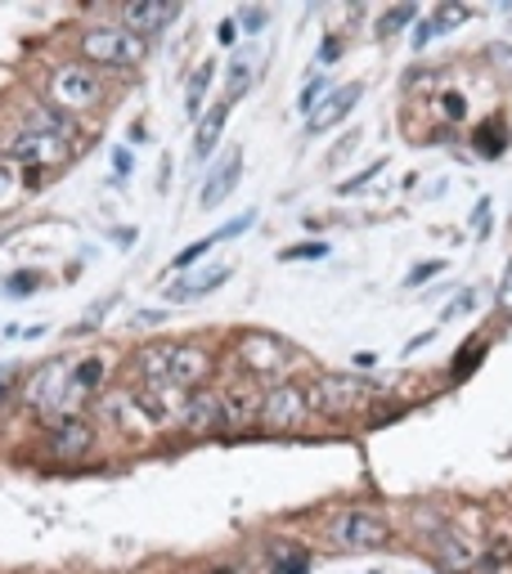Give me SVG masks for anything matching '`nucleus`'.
<instances>
[{"label": "nucleus", "instance_id": "obj_1", "mask_svg": "<svg viewBox=\"0 0 512 574\" xmlns=\"http://www.w3.org/2000/svg\"><path fill=\"white\" fill-rule=\"evenodd\" d=\"M149 55V41L145 36H135L126 32L122 23L113 27H90L81 36V59L86 64H100V68H135V64H145Z\"/></svg>", "mask_w": 512, "mask_h": 574}, {"label": "nucleus", "instance_id": "obj_2", "mask_svg": "<svg viewBox=\"0 0 512 574\" xmlns=\"http://www.w3.org/2000/svg\"><path fill=\"white\" fill-rule=\"evenodd\" d=\"M100 100H104L100 72H90L86 64H64V68H55V77H50V104H55L59 113L77 117V113H90Z\"/></svg>", "mask_w": 512, "mask_h": 574}, {"label": "nucleus", "instance_id": "obj_3", "mask_svg": "<svg viewBox=\"0 0 512 574\" xmlns=\"http://www.w3.org/2000/svg\"><path fill=\"white\" fill-rule=\"evenodd\" d=\"M329 539L338 548H355V552H374V548H387L391 543V525L378 516V512H364V507H346L329 520Z\"/></svg>", "mask_w": 512, "mask_h": 574}, {"label": "nucleus", "instance_id": "obj_4", "mask_svg": "<svg viewBox=\"0 0 512 574\" xmlns=\"http://www.w3.org/2000/svg\"><path fill=\"white\" fill-rule=\"evenodd\" d=\"M378 391L368 387L364 377H342V372H329V377H319L315 387L306 391V400L323 413H333V417H346V413H360L368 400H374Z\"/></svg>", "mask_w": 512, "mask_h": 574}, {"label": "nucleus", "instance_id": "obj_5", "mask_svg": "<svg viewBox=\"0 0 512 574\" xmlns=\"http://www.w3.org/2000/svg\"><path fill=\"white\" fill-rule=\"evenodd\" d=\"M239 364L252 377H284L297 364V351L274 332H252V337L239 342Z\"/></svg>", "mask_w": 512, "mask_h": 574}, {"label": "nucleus", "instance_id": "obj_6", "mask_svg": "<svg viewBox=\"0 0 512 574\" xmlns=\"http://www.w3.org/2000/svg\"><path fill=\"white\" fill-rule=\"evenodd\" d=\"M0 149H5V162H14V167H59V162L72 153V144L23 126L14 139L0 144Z\"/></svg>", "mask_w": 512, "mask_h": 574}, {"label": "nucleus", "instance_id": "obj_7", "mask_svg": "<svg viewBox=\"0 0 512 574\" xmlns=\"http://www.w3.org/2000/svg\"><path fill=\"white\" fill-rule=\"evenodd\" d=\"M306 417H310L306 391H297V387H274V391L265 395V409H261V422H265V426L293 431V426H301Z\"/></svg>", "mask_w": 512, "mask_h": 574}, {"label": "nucleus", "instance_id": "obj_8", "mask_svg": "<svg viewBox=\"0 0 512 574\" xmlns=\"http://www.w3.org/2000/svg\"><path fill=\"white\" fill-rule=\"evenodd\" d=\"M212 377V355L198 351V346H171V359H167V381L180 391H198L203 381Z\"/></svg>", "mask_w": 512, "mask_h": 574}, {"label": "nucleus", "instance_id": "obj_9", "mask_svg": "<svg viewBox=\"0 0 512 574\" xmlns=\"http://www.w3.org/2000/svg\"><path fill=\"white\" fill-rule=\"evenodd\" d=\"M360 94H364V85H360V81H346V85H338V90L329 94V100L310 108V117H306V130H310V135H323L329 126L346 122V117H351V108L360 104Z\"/></svg>", "mask_w": 512, "mask_h": 574}, {"label": "nucleus", "instance_id": "obj_10", "mask_svg": "<svg viewBox=\"0 0 512 574\" xmlns=\"http://www.w3.org/2000/svg\"><path fill=\"white\" fill-rule=\"evenodd\" d=\"M175 14H180V10H175V5H167V0H130V5L122 10V27L149 41V36H158V32H162Z\"/></svg>", "mask_w": 512, "mask_h": 574}, {"label": "nucleus", "instance_id": "obj_11", "mask_svg": "<svg viewBox=\"0 0 512 574\" xmlns=\"http://www.w3.org/2000/svg\"><path fill=\"white\" fill-rule=\"evenodd\" d=\"M265 409V395L257 387H225L220 391V413H225V426H252Z\"/></svg>", "mask_w": 512, "mask_h": 574}, {"label": "nucleus", "instance_id": "obj_12", "mask_svg": "<svg viewBox=\"0 0 512 574\" xmlns=\"http://www.w3.org/2000/svg\"><path fill=\"white\" fill-rule=\"evenodd\" d=\"M239 175H243V153L235 149V153L225 158V167H216V171L207 175V184H203V207L216 211V207L239 188Z\"/></svg>", "mask_w": 512, "mask_h": 574}, {"label": "nucleus", "instance_id": "obj_13", "mask_svg": "<svg viewBox=\"0 0 512 574\" xmlns=\"http://www.w3.org/2000/svg\"><path fill=\"white\" fill-rule=\"evenodd\" d=\"M90 445H95V431H90V422H81V417H64L50 431V449L59 458H81V454H90Z\"/></svg>", "mask_w": 512, "mask_h": 574}, {"label": "nucleus", "instance_id": "obj_14", "mask_svg": "<svg viewBox=\"0 0 512 574\" xmlns=\"http://www.w3.org/2000/svg\"><path fill=\"white\" fill-rule=\"evenodd\" d=\"M180 426H184V431H220V426H225L220 395H203V391H194V395H190V404H184Z\"/></svg>", "mask_w": 512, "mask_h": 574}, {"label": "nucleus", "instance_id": "obj_15", "mask_svg": "<svg viewBox=\"0 0 512 574\" xmlns=\"http://www.w3.org/2000/svg\"><path fill=\"white\" fill-rule=\"evenodd\" d=\"M225 122H229V100H220L207 117H198V130H194V158H212V153H216Z\"/></svg>", "mask_w": 512, "mask_h": 574}, {"label": "nucleus", "instance_id": "obj_16", "mask_svg": "<svg viewBox=\"0 0 512 574\" xmlns=\"http://www.w3.org/2000/svg\"><path fill=\"white\" fill-rule=\"evenodd\" d=\"M229 278V269L220 265V269H212V274H203V278H184V283H175V287H167V301H198V297H207L212 287H220Z\"/></svg>", "mask_w": 512, "mask_h": 574}, {"label": "nucleus", "instance_id": "obj_17", "mask_svg": "<svg viewBox=\"0 0 512 574\" xmlns=\"http://www.w3.org/2000/svg\"><path fill=\"white\" fill-rule=\"evenodd\" d=\"M27 130H41V135H55V139H72V117L59 113V108H32L27 113Z\"/></svg>", "mask_w": 512, "mask_h": 574}, {"label": "nucleus", "instance_id": "obj_18", "mask_svg": "<svg viewBox=\"0 0 512 574\" xmlns=\"http://www.w3.org/2000/svg\"><path fill=\"white\" fill-rule=\"evenodd\" d=\"M100 377H104V359H100V355H95V359H86V364H77V368H72V387H77V395L95 391V387H100Z\"/></svg>", "mask_w": 512, "mask_h": 574}, {"label": "nucleus", "instance_id": "obj_19", "mask_svg": "<svg viewBox=\"0 0 512 574\" xmlns=\"http://www.w3.org/2000/svg\"><path fill=\"white\" fill-rule=\"evenodd\" d=\"M212 72H216V68H212V64H203V68L194 72V81H190V94H184V104H190L184 113H190V117H198V113H203L198 104H203V94H207V85H212Z\"/></svg>", "mask_w": 512, "mask_h": 574}, {"label": "nucleus", "instance_id": "obj_20", "mask_svg": "<svg viewBox=\"0 0 512 574\" xmlns=\"http://www.w3.org/2000/svg\"><path fill=\"white\" fill-rule=\"evenodd\" d=\"M418 19V10L413 5H396V10H387L383 19H378V36H396L400 27H409Z\"/></svg>", "mask_w": 512, "mask_h": 574}, {"label": "nucleus", "instance_id": "obj_21", "mask_svg": "<svg viewBox=\"0 0 512 574\" xmlns=\"http://www.w3.org/2000/svg\"><path fill=\"white\" fill-rule=\"evenodd\" d=\"M270 556H274V574H306V570H310L306 552H288V548H274Z\"/></svg>", "mask_w": 512, "mask_h": 574}, {"label": "nucleus", "instance_id": "obj_22", "mask_svg": "<svg viewBox=\"0 0 512 574\" xmlns=\"http://www.w3.org/2000/svg\"><path fill=\"white\" fill-rule=\"evenodd\" d=\"M36 287H41V274H36V269H19V274L5 278V292H10V297H32Z\"/></svg>", "mask_w": 512, "mask_h": 574}, {"label": "nucleus", "instance_id": "obj_23", "mask_svg": "<svg viewBox=\"0 0 512 574\" xmlns=\"http://www.w3.org/2000/svg\"><path fill=\"white\" fill-rule=\"evenodd\" d=\"M329 256V243H293L288 252H278V261H323Z\"/></svg>", "mask_w": 512, "mask_h": 574}, {"label": "nucleus", "instance_id": "obj_24", "mask_svg": "<svg viewBox=\"0 0 512 574\" xmlns=\"http://www.w3.org/2000/svg\"><path fill=\"white\" fill-rule=\"evenodd\" d=\"M19 198V171L14 162H0V207H10Z\"/></svg>", "mask_w": 512, "mask_h": 574}, {"label": "nucleus", "instance_id": "obj_25", "mask_svg": "<svg viewBox=\"0 0 512 574\" xmlns=\"http://www.w3.org/2000/svg\"><path fill=\"white\" fill-rule=\"evenodd\" d=\"M212 243H216V233H212V238H203V243H190V248H184L171 265H175V269H190V265H198V261H203V252H207Z\"/></svg>", "mask_w": 512, "mask_h": 574}, {"label": "nucleus", "instance_id": "obj_26", "mask_svg": "<svg viewBox=\"0 0 512 574\" xmlns=\"http://www.w3.org/2000/svg\"><path fill=\"white\" fill-rule=\"evenodd\" d=\"M248 81H252V68H248V64H235V68H229V104H235V100H243Z\"/></svg>", "mask_w": 512, "mask_h": 574}, {"label": "nucleus", "instance_id": "obj_27", "mask_svg": "<svg viewBox=\"0 0 512 574\" xmlns=\"http://www.w3.org/2000/svg\"><path fill=\"white\" fill-rule=\"evenodd\" d=\"M383 167H387V162H374V167H368V171H360V175H355V180H346V184H342V188H338V194H342V198H346V194H360V188H364V184H368V180H374V175H378V171H383Z\"/></svg>", "mask_w": 512, "mask_h": 574}, {"label": "nucleus", "instance_id": "obj_28", "mask_svg": "<svg viewBox=\"0 0 512 574\" xmlns=\"http://www.w3.org/2000/svg\"><path fill=\"white\" fill-rule=\"evenodd\" d=\"M323 85H329V77H315V81L301 90V104H297V108H301L306 117H310V108H315V100H319V90H323Z\"/></svg>", "mask_w": 512, "mask_h": 574}, {"label": "nucleus", "instance_id": "obj_29", "mask_svg": "<svg viewBox=\"0 0 512 574\" xmlns=\"http://www.w3.org/2000/svg\"><path fill=\"white\" fill-rule=\"evenodd\" d=\"M432 36H441L436 19H428V23H418V32H413V50H428V45H432Z\"/></svg>", "mask_w": 512, "mask_h": 574}, {"label": "nucleus", "instance_id": "obj_30", "mask_svg": "<svg viewBox=\"0 0 512 574\" xmlns=\"http://www.w3.org/2000/svg\"><path fill=\"white\" fill-rule=\"evenodd\" d=\"M216 41H220V45H235V41H239V23H235V19H220Z\"/></svg>", "mask_w": 512, "mask_h": 574}, {"label": "nucleus", "instance_id": "obj_31", "mask_svg": "<svg viewBox=\"0 0 512 574\" xmlns=\"http://www.w3.org/2000/svg\"><path fill=\"white\" fill-rule=\"evenodd\" d=\"M239 23H243L248 32H261V27H265V10H243Z\"/></svg>", "mask_w": 512, "mask_h": 574}, {"label": "nucleus", "instance_id": "obj_32", "mask_svg": "<svg viewBox=\"0 0 512 574\" xmlns=\"http://www.w3.org/2000/svg\"><path fill=\"white\" fill-rule=\"evenodd\" d=\"M486 233H490V198L477 203V238H486Z\"/></svg>", "mask_w": 512, "mask_h": 574}, {"label": "nucleus", "instance_id": "obj_33", "mask_svg": "<svg viewBox=\"0 0 512 574\" xmlns=\"http://www.w3.org/2000/svg\"><path fill=\"white\" fill-rule=\"evenodd\" d=\"M432 274H441V261H432V265H418L413 274H409V287H418L423 278H432Z\"/></svg>", "mask_w": 512, "mask_h": 574}, {"label": "nucleus", "instance_id": "obj_34", "mask_svg": "<svg viewBox=\"0 0 512 574\" xmlns=\"http://www.w3.org/2000/svg\"><path fill=\"white\" fill-rule=\"evenodd\" d=\"M499 306L512 314V265H508V274H503V287H499Z\"/></svg>", "mask_w": 512, "mask_h": 574}, {"label": "nucleus", "instance_id": "obj_35", "mask_svg": "<svg viewBox=\"0 0 512 574\" xmlns=\"http://www.w3.org/2000/svg\"><path fill=\"white\" fill-rule=\"evenodd\" d=\"M338 55H342V45H338V41H323V45H319V59H323V64H333Z\"/></svg>", "mask_w": 512, "mask_h": 574}, {"label": "nucleus", "instance_id": "obj_36", "mask_svg": "<svg viewBox=\"0 0 512 574\" xmlns=\"http://www.w3.org/2000/svg\"><path fill=\"white\" fill-rule=\"evenodd\" d=\"M445 117H463V100H458V94H445Z\"/></svg>", "mask_w": 512, "mask_h": 574}, {"label": "nucleus", "instance_id": "obj_37", "mask_svg": "<svg viewBox=\"0 0 512 574\" xmlns=\"http://www.w3.org/2000/svg\"><path fill=\"white\" fill-rule=\"evenodd\" d=\"M351 359H355V368H374V364H378L374 351H360V355H351Z\"/></svg>", "mask_w": 512, "mask_h": 574}, {"label": "nucleus", "instance_id": "obj_38", "mask_svg": "<svg viewBox=\"0 0 512 574\" xmlns=\"http://www.w3.org/2000/svg\"><path fill=\"white\" fill-rule=\"evenodd\" d=\"M207 574H252V570H243V565H212Z\"/></svg>", "mask_w": 512, "mask_h": 574}, {"label": "nucleus", "instance_id": "obj_39", "mask_svg": "<svg viewBox=\"0 0 512 574\" xmlns=\"http://www.w3.org/2000/svg\"><path fill=\"white\" fill-rule=\"evenodd\" d=\"M113 167H117V175H126V171H130V158H126V153H117V158H113Z\"/></svg>", "mask_w": 512, "mask_h": 574}, {"label": "nucleus", "instance_id": "obj_40", "mask_svg": "<svg viewBox=\"0 0 512 574\" xmlns=\"http://www.w3.org/2000/svg\"><path fill=\"white\" fill-rule=\"evenodd\" d=\"M0 395H5V391H0Z\"/></svg>", "mask_w": 512, "mask_h": 574}]
</instances>
